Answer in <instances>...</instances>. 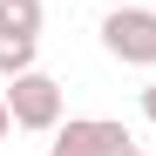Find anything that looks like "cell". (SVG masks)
Listing matches in <instances>:
<instances>
[{
  "instance_id": "5b68a950",
  "label": "cell",
  "mask_w": 156,
  "mask_h": 156,
  "mask_svg": "<svg viewBox=\"0 0 156 156\" xmlns=\"http://www.w3.org/2000/svg\"><path fill=\"white\" fill-rule=\"evenodd\" d=\"M0 34H41V0H0Z\"/></svg>"
},
{
  "instance_id": "7a4b0ae2",
  "label": "cell",
  "mask_w": 156,
  "mask_h": 156,
  "mask_svg": "<svg viewBox=\"0 0 156 156\" xmlns=\"http://www.w3.org/2000/svg\"><path fill=\"white\" fill-rule=\"evenodd\" d=\"M61 82L55 75H41V68H27V75H14L7 82V109H14V129H34V136H48V129H61Z\"/></svg>"
},
{
  "instance_id": "8992f818",
  "label": "cell",
  "mask_w": 156,
  "mask_h": 156,
  "mask_svg": "<svg viewBox=\"0 0 156 156\" xmlns=\"http://www.w3.org/2000/svg\"><path fill=\"white\" fill-rule=\"evenodd\" d=\"M143 115H149V122H156V82H149V88H143Z\"/></svg>"
},
{
  "instance_id": "52a82bcc",
  "label": "cell",
  "mask_w": 156,
  "mask_h": 156,
  "mask_svg": "<svg viewBox=\"0 0 156 156\" xmlns=\"http://www.w3.org/2000/svg\"><path fill=\"white\" fill-rule=\"evenodd\" d=\"M7 129H14V109H7V102H0V143H7Z\"/></svg>"
},
{
  "instance_id": "6da1fadb",
  "label": "cell",
  "mask_w": 156,
  "mask_h": 156,
  "mask_svg": "<svg viewBox=\"0 0 156 156\" xmlns=\"http://www.w3.org/2000/svg\"><path fill=\"white\" fill-rule=\"evenodd\" d=\"M102 48L122 61V68H156V7H109L102 20Z\"/></svg>"
},
{
  "instance_id": "3957f363",
  "label": "cell",
  "mask_w": 156,
  "mask_h": 156,
  "mask_svg": "<svg viewBox=\"0 0 156 156\" xmlns=\"http://www.w3.org/2000/svg\"><path fill=\"white\" fill-rule=\"evenodd\" d=\"M48 156H102L95 149V115H68L55 129V149H48Z\"/></svg>"
},
{
  "instance_id": "ba28073f",
  "label": "cell",
  "mask_w": 156,
  "mask_h": 156,
  "mask_svg": "<svg viewBox=\"0 0 156 156\" xmlns=\"http://www.w3.org/2000/svg\"><path fill=\"white\" fill-rule=\"evenodd\" d=\"M102 7H136V0H102Z\"/></svg>"
},
{
  "instance_id": "9c48e42d",
  "label": "cell",
  "mask_w": 156,
  "mask_h": 156,
  "mask_svg": "<svg viewBox=\"0 0 156 156\" xmlns=\"http://www.w3.org/2000/svg\"><path fill=\"white\" fill-rule=\"evenodd\" d=\"M129 156H143V149H129Z\"/></svg>"
},
{
  "instance_id": "277c9868",
  "label": "cell",
  "mask_w": 156,
  "mask_h": 156,
  "mask_svg": "<svg viewBox=\"0 0 156 156\" xmlns=\"http://www.w3.org/2000/svg\"><path fill=\"white\" fill-rule=\"evenodd\" d=\"M34 48H41V34H0V75H27L34 68Z\"/></svg>"
}]
</instances>
